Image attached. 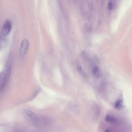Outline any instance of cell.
I'll use <instances>...</instances> for the list:
<instances>
[{
	"label": "cell",
	"instance_id": "obj_1",
	"mask_svg": "<svg viewBox=\"0 0 132 132\" xmlns=\"http://www.w3.org/2000/svg\"><path fill=\"white\" fill-rule=\"evenodd\" d=\"M11 64H9L5 70L3 75L0 85V90H2L8 82L11 74L12 65Z\"/></svg>",
	"mask_w": 132,
	"mask_h": 132
},
{
	"label": "cell",
	"instance_id": "obj_2",
	"mask_svg": "<svg viewBox=\"0 0 132 132\" xmlns=\"http://www.w3.org/2000/svg\"><path fill=\"white\" fill-rule=\"evenodd\" d=\"M29 43L26 39H24L21 42L20 49V56L23 57L25 56L29 48Z\"/></svg>",
	"mask_w": 132,
	"mask_h": 132
},
{
	"label": "cell",
	"instance_id": "obj_3",
	"mask_svg": "<svg viewBox=\"0 0 132 132\" xmlns=\"http://www.w3.org/2000/svg\"><path fill=\"white\" fill-rule=\"evenodd\" d=\"M12 24L10 21L7 20L3 26L1 30V34L3 36H6L10 33L12 28Z\"/></svg>",
	"mask_w": 132,
	"mask_h": 132
},
{
	"label": "cell",
	"instance_id": "obj_4",
	"mask_svg": "<svg viewBox=\"0 0 132 132\" xmlns=\"http://www.w3.org/2000/svg\"><path fill=\"white\" fill-rule=\"evenodd\" d=\"M57 1L60 10L63 15L64 17L66 19H68V17L67 16L66 12L64 10V8L63 5L62 0H57Z\"/></svg>",
	"mask_w": 132,
	"mask_h": 132
},
{
	"label": "cell",
	"instance_id": "obj_5",
	"mask_svg": "<svg viewBox=\"0 0 132 132\" xmlns=\"http://www.w3.org/2000/svg\"><path fill=\"white\" fill-rule=\"evenodd\" d=\"M105 119L107 122L115 123L117 122V119L112 116L109 115H107L105 117Z\"/></svg>",
	"mask_w": 132,
	"mask_h": 132
},
{
	"label": "cell",
	"instance_id": "obj_6",
	"mask_svg": "<svg viewBox=\"0 0 132 132\" xmlns=\"http://www.w3.org/2000/svg\"><path fill=\"white\" fill-rule=\"evenodd\" d=\"M115 107L116 109H119L123 107V102L122 100H117L115 103Z\"/></svg>",
	"mask_w": 132,
	"mask_h": 132
},
{
	"label": "cell",
	"instance_id": "obj_7",
	"mask_svg": "<svg viewBox=\"0 0 132 132\" xmlns=\"http://www.w3.org/2000/svg\"><path fill=\"white\" fill-rule=\"evenodd\" d=\"M25 112L26 114L29 117L33 120L36 119L37 118L36 115L32 112L29 110H26Z\"/></svg>",
	"mask_w": 132,
	"mask_h": 132
},
{
	"label": "cell",
	"instance_id": "obj_8",
	"mask_svg": "<svg viewBox=\"0 0 132 132\" xmlns=\"http://www.w3.org/2000/svg\"><path fill=\"white\" fill-rule=\"evenodd\" d=\"M76 68L78 72L79 73H81L82 72V67L81 64L79 63L78 62L77 63Z\"/></svg>",
	"mask_w": 132,
	"mask_h": 132
},
{
	"label": "cell",
	"instance_id": "obj_9",
	"mask_svg": "<svg viewBox=\"0 0 132 132\" xmlns=\"http://www.w3.org/2000/svg\"><path fill=\"white\" fill-rule=\"evenodd\" d=\"M98 67L94 66L92 69V72L93 74H95L98 71Z\"/></svg>",
	"mask_w": 132,
	"mask_h": 132
},
{
	"label": "cell",
	"instance_id": "obj_10",
	"mask_svg": "<svg viewBox=\"0 0 132 132\" xmlns=\"http://www.w3.org/2000/svg\"><path fill=\"white\" fill-rule=\"evenodd\" d=\"M108 8L109 10H112L113 8V5L112 3L109 2L108 5Z\"/></svg>",
	"mask_w": 132,
	"mask_h": 132
},
{
	"label": "cell",
	"instance_id": "obj_11",
	"mask_svg": "<svg viewBox=\"0 0 132 132\" xmlns=\"http://www.w3.org/2000/svg\"><path fill=\"white\" fill-rule=\"evenodd\" d=\"M105 131L106 132H110V131H110V130H109L107 129V130H106V131Z\"/></svg>",
	"mask_w": 132,
	"mask_h": 132
}]
</instances>
